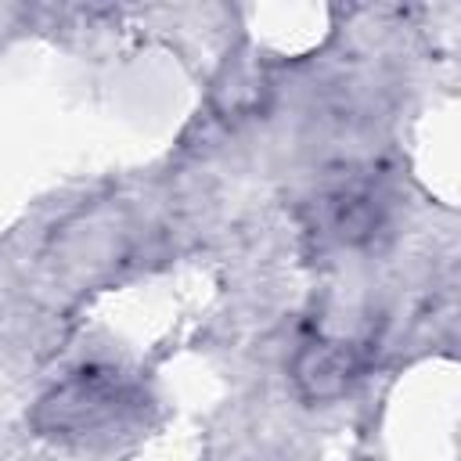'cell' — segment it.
Segmentation results:
<instances>
[{"label":"cell","mask_w":461,"mask_h":461,"mask_svg":"<svg viewBox=\"0 0 461 461\" xmlns=\"http://www.w3.org/2000/svg\"><path fill=\"white\" fill-rule=\"evenodd\" d=\"M353 375H357V360H353V349H346L342 342L310 346L295 360V382L310 400L339 396Z\"/></svg>","instance_id":"cell-1"}]
</instances>
